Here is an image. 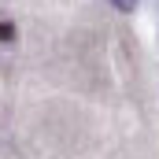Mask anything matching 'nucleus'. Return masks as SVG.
I'll use <instances>...</instances> for the list:
<instances>
[{
  "label": "nucleus",
  "instance_id": "f257e3e1",
  "mask_svg": "<svg viewBox=\"0 0 159 159\" xmlns=\"http://www.w3.org/2000/svg\"><path fill=\"white\" fill-rule=\"evenodd\" d=\"M111 4H115L119 11H133V7H137V0H111Z\"/></svg>",
  "mask_w": 159,
  "mask_h": 159
}]
</instances>
